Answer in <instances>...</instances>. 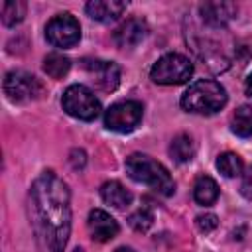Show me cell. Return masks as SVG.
Masks as SVG:
<instances>
[{
	"instance_id": "d4e9b609",
	"label": "cell",
	"mask_w": 252,
	"mask_h": 252,
	"mask_svg": "<svg viewBox=\"0 0 252 252\" xmlns=\"http://www.w3.org/2000/svg\"><path fill=\"white\" fill-rule=\"evenodd\" d=\"M246 93H248V96H252V75H248V79H246Z\"/></svg>"
},
{
	"instance_id": "603a6c76",
	"label": "cell",
	"mask_w": 252,
	"mask_h": 252,
	"mask_svg": "<svg viewBox=\"0 0 252 252\" xmlns=\"http://www.w3.org/2000/svg\"><path fill=\"white\" fill-rule=\"evenodd\" d=\"M240 193H242L246 199H252V165L246 169V173H244V177H242Z\"/></svg>"
},
{
	"instance_id": "9a60e30c",
	"label": "cell",
	"mask_w": 252,
	"mask_h": 252,
	"mask_svg": "<svg viewBox=\"0 0 252 252\" xmlns=\"http://www.w3.org/2000/svg\"><path fill=\"white\" fill-rule=\"evenodd\" d=\"M193 197L199 205H213L217 199H219V185L213 177L209 175H201L197 177L195 181V187H193Z\"/></svg>"
},
{
	"instance_id": "7a4b0ae2",
	"label": "cell",
	"mask_w": 252,
	"mask_h": 252,
	"mask_svg": "<svg viewBox=\"0 0 252 252\" xmlns=\"http://www.w3.org/2000/svg\"><path fill=\"white\" fill-rule=\"evenodd\" d=\"M124 167H126V173L134 181L152 187L156 193H159L163 197L173 195L175 183H173L169 171L159 161H156L154 158H150L146 154H132L126 158Z\"/></svg>"
},
{
	"instance_id": "4fadbf2b",
	"label": "cell",
	"mask_w": 252,
	"mask_h": 252,
	"mask_svg": "<svg viewBox=\"0 0 252 252\" xmlns=\"http://www.w3.org/2000/svg\"><path fill=\"white\" fill-rule=\"evenodd\" d=\"M87 14L96 20V22H114L122 16L126 10V2H116V0H93L85 6Z\"/></svg>"
},
{
	"instance_id": "9c48e42d",
	"label": "cell",
	"mask_w": 252,
	"mask_h": 252,
	"mask_svg": "<svg viewBox=\"0 0 252 252\" xmlns=\"http://www.w3.org/2000/svg\"><path fill=\"white\" fill-rule=\"evenodd\" d=\"M83 67L91 73L93 81L102 91H114L120 83V67L112 61H100V59H83Z\"/></svg>"
},
{
	"instance_id": "8992f818",
	"label": "cell",
	"mask_w": 252,
	"mask_h": 252,
	"mask_svg": "<svg viewBox=\"0 0 252 252\" xmlns=\"http://www.w3.org/2000/svg\"><path fill=\"white\" fill-rule=\"evenodd\" d=\"M4 93L14 102H26L43 94L41 81L28 71H10L4 77Z\"/></svg>"
},
{
	"instance_id": "d6986e66",
	"label": "cell",
	"mask_w": 252,
	"mask_h": 252,
	"mask_svg": "<svg viewBox=\"0 0 252 252\" xmlns=\"http://www.w3.org/2000/svg\"><path fill=\"white\" fill-rule=\"evenodd\" d=\"M242 167H244V163H242L240 156H236L232 152H224V154H220L217 158V169L224 177H236V175H240L242 173Z\"/></svg>"
},
{
	"instance_id": "6da1fadb",
	"label": "cell",
	"mask_w": 252,
	"mask_h": 252,
	"mask_svg": "<svg viewBox=\"0 0 252 252\" xmlns=\"http://www.w3.org/2000/svg\"><path fill=\"white\" fill-rule=\"evenodd\" d=\"M30 213L47 252H63L71 234V193L53 171H43L30 189Z\"/></svg>"
},
{
	"instance_id": "ac0fdd59",
	"label": "cell",
	"mask_w": 252,
	"mask_h": 252,
	"mask_svg": "<svg viewBox=\"0 0 252 252\" xmlns=\"http://www.w3.org/2000/svg\"><path fill=\"white\" fill-rule=\"evenodd\" d=\"M230 128L236 136L240 138H250L252 136V108L250 106H240L232 114Z\"/></svg>"
},
{
	"instance_id": "52a82bcc",
	"label": "cell",
	"mask_w": 252,
	"mask_h": 252,
	"mask_svg": "<svg viewBox=\"0 0 252 252\" xmlns=\"http://www.w3.org/2000/svg\"><path fill=\"white\" fill-rule=\"evenodd\" d=\"M142 122V104L138 100H124L112 104L104 112V126L112 132H132Z\"/></svg>"
},
{
	"instance_id": "4316f807",
	"label": "cell",
	"mask_w": 252,
	"mask_h": 252,
	"mask_svg": "<svg viewBox=\"0 0 252 252\" xmlns=\"http://www.w3.org/2000/svg\"><path fill=\"white\" fill-rule=\"evenodd\" d=\"M73 252H83V250H81V248H75V250H73Z\"/></svg>"
},
{
	"instance_id": "484cf974",
	"label": "cell",
	"mask_w": 252,
	"mask_h": 252,
	"mask_svg": "<svg viewBox=\"0 0 252 252\" xmlns=\"http://www.w3.org/2000/svg\"><path fill=\"white\" fill-rule=\"evenodd\" d=\"M116 252H136V250H132L128 246H120V248H116Z\"/></svg>"
},
{
	"instance_id": "ba28073f",
	"label": "cell",
	"mask_w": 252,
	"mask_h": 252,
	"mask_svg": "<svg viewBox=\"0 0 252 252\" xmlns=\"http://www.w3.org/2000/svg\"><path fill=\"white\" fill-rule=\"evenodd\" d=\"M45 37L53 47H73L81 39V26L71 14H59L47 22Z\"/></svg>"
},
{
	"instance_id": "30bf717a",
	"label": "cell",
	"mask_w": 252,
	"mask_h": 252,
	"mask_svg": "<svg viewBox=\"0 0 252 252\" xmlns=\"http://www.w3.org/2000/svg\"><path fill=\"white\" fill-rule=\"evenodd\" d=\"M87 224H89L91 236H93L94 240H98V242L112 240V238L118 234V230H120V226H118V222L114 220V217H110V215H108L106 211H102V209H93V211L89 213Z\"/></svg>"
},
{
	"instance_id": "7402d4cb",
	"label": "cell",
	"mask_w": 252,
	"mask_h": 252,
	"mask_svg": "<svg viewBox=\"0 0 252 252\" xmlns=\"http://www.w3.org/2000/svg\"><path fill=\"white\" fill-rule=\"evenodd\" d=\"M195 222H197V228H199L201 232H211V230L217 228L219 219H217V215H213V213H205V215H199Z\"/></svg>"
},
{
	"instance_id": "8fae6325",
	"label": "cell",
	"mask_w": 252,
	"mask_h": 252,
	"mask_svg": "<svg viewBox=\"0 0 252 252\" xmlns=\"http://www.w3.org/2000/svg\"><path fill=\"white\" fill-rule=\"evenodd\" d=\"M201 18L211 28H224L236 16L234 2H205L199 8Z\"/></svg>"
},
{
	"instance_id": "44dd1931",
	"label": "cell",
	"mask_w": 252,
	"mask_h": 252,
	"mask_svg": "<svg viewBox=\"0 0 252 252\" xmlns=\"http://www.w3.org/2000/svg\"><path fill=\"white\" fill-rule=\"evenodd\" d=\"M128 222L134 230L138 232H148L150 226L154 224V213L150 207H140L138 211H134L130 217H128Z\"/></svg>"
},
{
	"instance_id": "5b68a950",
	"label": "cell",
	"mask_w": 252,
	"mask_h": 252,
	"mask_svg": "<svg viewBox=\"0 0 252 252\" xmlns=\"http://www.w3.org/2000/svg\"><path fill=\"white\" fill-rule=\"evenodd\" d=\"M63 110L79 120H94L100 114V102L85 85H71L61 98Z\"/></svg>"
},
{
	"instance_id": "5bb4252c",
	"label": "cell",
	"mask_w": 252,
	"mask_h": 252,
	"mask_svg": "<svg viewBox=\"0 0 252 252\" xmlns=\"http://www.w3.org/2000/svg\"><path fill=\"white\" fill-rule=\"evenodd\" d=\"M100 195L104 203H108L114 209H126L132 203V193L120 181H106L100 187Z\"/></svg>"
},
{
	"instance_id": "e0dca14e",
	"label": "cell",
	"mask_w": 252,
	"mask_h": 252,
	"mask_svg": "<svg viewBox=\"0 0 252 252\" xmlns=\"http://www.w3.org/2000/svg\"><path fill=\"white\" fill-rule=\"evenodd\" d=\"M71 69V59L65 57L63 53H49L43 59V71L51 79H63Z\"/></svg>"
},
{
	"instance_id": "ffe728a7",
	"label": "cell",
	"mask_w": 252,
	"mask_h": 252,
	"mask_svg": "<svg viewBox=\"0 0 252 252\" xmlns=\"http://www.w3.org/2000/svg\"><path fill=\"white\" fill-rule=\"evenodd\" d=\"M26 16V2L22 0H12L2 4V22L4 26H16L24 20Z\"/></svg>"
},
{
	"instance_id": "7c38bea8",
	"label": "cell",
	"mask_w": 252,
	"mask_h": 252,
	"mask_svg": "<svg viewBox=\"0 0 252 252\" xmlns=\"http://www.w3.org/2000/svg\"><path fill=\"white\" fill-rule=\"evenodd\" d=\"M148 33V24L142 18H128L112 35L118 47H136Z\"/></svg>"
},
{
	"instance_id": "277c9868",
	"label": "cell",
	"mask_w": 252,
	"mask_h": 252,
	"mask_svg": "<svg viewBox=\"0 0 252 252\" xmlns=\"http://www.w3.org/2000/svg\"><path fill=\"white\" fill-rule=\"evenodd\" d=\"M191 75L193 63L181 53H167L159 57L150 71V79L158 85H181L189 81Z\"/></svg>"
},
{
	"instance_id": "3957f363",
	"label": "cell",
	"mask_w": 252,
	"mask_h": 252,
	"mask_svg": "<svg viewBox=\"0 0 252 252\" xmlns=\"http://www.w3.org/2000/svg\"><path fill=\"white\" fill-rule=\"evenodd\" d=\"M228 96L220 83L211 79H201L189 85V89L181 96V106L187 112L195 114H213L226 104Z\"/></svg>"
},
{
	"instance_id": "2e32d148",
	"label": "cell",
	"mask_w": 252,
	"mask_h": 252,
	"mask_svg": "<svg viewBox=\"0 0 252 252\" xmlns=\"http://www.w3.org/2000/svg\"><path fill=\"white\" fill-rule=\"evenodd\" d=\"M169 154L171 158L177 161V163H187L193 159L195 156V142L189 134H177L173 140H171V146H169Z\"/></svg>"
},
{
	"instance_id": "cb8c5ba5",
	"label": "cell",
	"mask_w": 252,
	"mask_h": 252,
	"mask_svg": "<svg viewBox=\"0 0 252 252\" xmlns=\"http://www.w3.org/2000/svg\"><path fill=\"white\" fill-rule=\"evenodd\" d=\"M85 161H87V158H85V152L83 150H73L71 152V163H73L75 169H83Z\"/></svg>"
}]
</instances>
